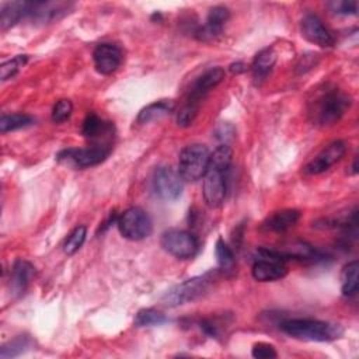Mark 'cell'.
Here are the masks:
<instances>
[{
    "label": "cell",
    "instance_id": "cell-12",
    "mask_svg": "<svg viewBox=\"0 0 359 359\" xmlns=\"http://www.w3.org/2000/svg\"><path fill=\"white\" fill-rule=\"evenodd\" d=\"M230 18V11L224 6H215L209 10L206 21L195 31V38L202 42H210L222 36L223 28Z\"/></svg>",
    "mask_w": 359,
    "mask_h": 359
},
{
    "label": "cell",
    "instance_id": "cell-16",
    "mask_svg": "<svg viewBox=\"0 0 359 359\" xmlns=\"http://www.w3.org/2000/svg\"><path fill=\"white\" fill-rule=\"evenodd\" d=\"M81 133L86 139L93 142V144H111L114 125L112 122L101 119L94 112H90L83 122Z\"/></svg>",
    "mask_w": 359,
    "mask_h": 359
},
{
    "label": "cell",
    "instance_id": "cell-5",
    "mask_svg": "<svg viewBox=\"0 0 359 359\" xmlns=\"http://www.w3.org/2000/svg\"><path fill=\"white\" fill-rule=\"evenodd\" d=\"M210 151L205 144L192 143L185 146L178 157V174L182 181L195 182L203 178L209 165Z\"/></svg>",
    "mask_w": 359,
    "mask_h": 359
},
{
    "label": "cell",
    "instance_id": "cell-9",
    "mask_svg": "<svg viewBox=\"0 0 359 359\" xmlns=\"http://www.w3.org/2000/svg\"><path fill=\"white\" fill-rule=\"evenodd\" d=\"M111 144H91L88 147L66 149L62 150L56 158L60 163L69 164L76 168H87L102 163L111 153Z\"/></svg>",
    "mask_w": 359,
    "mask_h": 359
},
{
    "label": "cell",
    "instance_id": "cell-35",
    "mask_svg": "<svg viewBox=\"0 0 359 359\" xmlns=\"http://www.w3.org/2000/svg\"><path fill=\"white\" fill-rule=\"evenodd\" d=\"M230 70H231V73H236V74L243 73V72H245V65L241 63V62L231 63V65H230Z\"/></svg>",
    "mask_w": 359,
    "mask_h": 359
},
{
    "label": "cell",
    "instance_id": "cell-26",
    "mask_svg": "<svg viewBox=\"0 0 359 359\" xmlns=\"http://www.w3.org/2000/svg\"><path fill=\"white\" fill-rule=\"evenodd\" d=\"M32 342L28 335H17L15 338L10 339L7 344H4L0 349V358L1 359H8V358H15L25 351L31 348Z\"/></svg>",
    "mask_w": 359,
    "mask_h": 359
},
{
    "label": "cell",
    "instance_id": "cell-33",
    "mask_svg": "<svg viewBox=\"0 0 359 359\" xmlns=\"http://www.w3.org/2000/svg\"><path fill=\"white\" fill-rule=\"evenodd\" d=\"M251 355L257 359H272V358H276L278 353H276L273 345L266 344V342H258L252 346Z\"/></svg>",
    "mask_w": 359,
    "mask_h": 359
},
{
    "label": "cell",
    "instance_id": "cell-10",
    "mask_svg": "<svg viewBox=\"0 0 359 359\" xmlns=\"http://www.w3.org/2000/svg\"><path fill=\"white\" fill-rule=\"evenodd\" d=\"M151 189L163 201H175L182 194V178L168 165H160L151 175Z\"/></svg>",
    "mask_w": 359,
    "mask_h": 359
},
{
    "label": "cell",
    "instance_id": "cell-18",
    "mask_svg": "<svg viewBox=\"0 0 359 359\" xmlns=\"http://www.w3.org/2000/svg\"><path fill=\"white\" fill-rule=\"evenodd\" d=\"M302 213L297 209H282L269 215L261 224V230L264 231H273V233H283L296 226L300 220Z\"/></svg>",
    "mask_w": 359,
    "mask_h": 359
},
{
    "label": "cell",
    "instance_id": "cell-21",
    "mask_svg": "<svg viewBox=\"0 0 359 359\" xmlns=\"http://www.w3.org/2000/svg\"><path fill=\"white\" fill-rule=\"evenodd\" d=\"M174 108H175V104L171 100L154 101L139 111L136 121H137V123H142V125L156 122V121H160L164 116L170 115L174 111Z\"/></svg>",
    "mask_w": 359,
    "mask_h": 359
},
{
    "label": "cell",
    "instance_id": "cell-32",
    "mask_svg": "<svg viewBox=\"0 0 359 359\" xmlns=\"http://www.w3.org/2000/svg\"><path fill=\"white\" fill-rule=\"evenodd\" d=\"M199 111V105L196 104H191V102H185L182 105V108L180 109V112L177 114V123L178 126L187 128L189 125H192V122L195 121L196 115Z\"/></svg>",
    "mask_w": 359,
    "mask_h": 359
},
{
    "label": "cell",
    "instance_id": "cell-3",
    "mask_svg": "<svg viewBox=\"0 0 359 359\" xmlns=\"http://www.w3.org/2000/svg\"><path fill=\"white\" fill-rule=\"evenodd\" d=\"M287 258L276 248H258L254 255V265L251 269L252 278L258 282H273L286 276Z\"/></svg>",
    "mask_w": 359,
    "mask_h": 359
},
{
    "label": "cell",
    "instance_id": "cell-27",
    "mask_svg": "<svg viewBox=\"0 0 359 359\" xmlns=\"http://www.w3.org/2000/svg\"><path fill=\"white\" fill-rule=\"evenodd\" d=\"M86 236H87V227L86 226L74 227L63 241V245H62L63 252L66 255H73L74 252H77L81 248V245L84 244Z\"/></svg>",
    "mask_w": 359,
    "mask_h": 359
},
{
    "label": "cell",
    "instance_id": "cell-4",
    "mask_svg": "<svg viewBox=\"0 0 359 359\" xmlns=\"http://www.w3.org/2000/svg\"><path fill=\"white\" fill-rule=\"evenodd\" d=\"M215 276H216V273L213 271H209L203 275L187 279L182 283L170 289L163 296L161 300L168 307H177L181 304L194 302L208 292L212 282L215 280Z\"/></svg>",
    "mask_w": 359,
    "mask_h": 359
},
{
    "label": "cell",
    "instance_id": "cell-22",
    "mask_svg": "<svg viewBox=\"0 0 359 359\" xmlns=\"http://www.w3.org/2000/svg\"><path fill=\"white\" fill-rule=\"evenodd\" d=\"M276 63V52L272 48H264L261 49L251 65V72H252V77L255 81H262L265 80L271 70L273 69Z\"/></svg>",
    "mask_w": 359,
    "mask_h": 359
},
{
    "label": "cell",
    "instance_id": "cell-25",
    "mask_svg": "<svg viewBox=\"0 0 359 359\" xmlns=\"http://www.w3.org/2000/svg\"><path fill=\"white\" fill-rule=\"evenodd\" d=\"M168 317L164 316L161 311L156 309H142L137 311L133 320V325L137 328L143 327H156V325H163L168 323Z\"/></svg>",
    "mask_w": 359,
    "mask_h": 359
},
{
    "label": "cell",
    "instance_id": "cell-20",
    "mask_svg": "<svg viewBox=\"0 0 359 359\" xmlns=\"http://www.w3.org/2000/svg\"><path fill=\"white\" fill-rule=\"evenodd\" d=\"M29 1H7L0 7V25L1 29H8L14 27L22 18L28 15Z\"/></svg>",
    "mask_w": 359,
    "mask_h": 359
},
{
    "label": "cell",
    "instance_id": "cell-6",
    "mask_svg": "<svg viewBox=\"0 0 359 359\" xmlns=\"http://www.w3.org/2000/svg\"><path fill=\"white\" fill-rule=\"evenodd\" d=\"M349 107H351V98L346 94L338 90H330L321 94L314 101V108L311 109V115L314 118V122H317L318 125L327 126L339 121Z\"/></svg>",
    "mask_w": 359,
    "mask_h": 359
},
{
    "label": "cell",
    "instance_id": "cell-7",
    "mask_svg": "<svg viewBox=\"0 0 359 359\" xmlns=\"http://www.w3.org/2000/svg\"><path fill=\"white\" fill-rule=\"evenodd\" d=\"M116 226L122 237L140 241L147 238L153 231V223L150 216L140 208L133 206L126 209L116 220Z\"/></svg>",
    "mask_w": 359,
    "mask_h": 359
},
{
    "label": "cell",
    "instance_id": "cell-13",
    "mask_svg": "<svg viewBox=\"0 0 359 359\" xmlns=\"http://www.w3.org/2000/svg\"><path fill=\"white\" fill-rule=\"evenodd\" d=\"M346 151V144L342 140H335L324 147L311 161L304 165V172L309 175H316L327 171L331 165L338 163Z\"/></svg>",
    "mask_w": 359,
    "mask_h": 359
},
{
    "label": "cell",
    "instance_id": "cell-19",
    "mask_svg": "<svg viewBox=\"0 0 359 359\" xmlns=\"http://www.w3.org/2000/svg\"><path fill=\"white\" fill-rule=\"evenodd\" d=\"M35 275V268L32 264L24 259H17L11 269V278H10V287L13 294L20 296L25 292L27 286L29 285L31 279Z\"/></svg>",
    "mask_w": 359,
    "mask_h": 359
},
{
    "label": "cell",
    "instance_id": "cell-23",
    "mask_svg": "<svg viewBox=\"0 0 359 359\" xmlns=\"http://www.w3.org/2000/svg\"><path fill=\"white\" fill-rule=\"evenodd\" d=\"M358 269L359 262L356 259L348 262L341 272V292L345 297H351L358 292Z\"/></svg>",
    "mask_w": 359,
    "mask_h": 359
},
{
    "label": "cell",
    "instance_id": "cell-11",
    "mask_svg": "<svg viewBox=\"0 0 359 359\" xmlns=\"http://www.w3.org/2000/svg\"><path fill=\"white\" fill-rule=\"evenodd\" d=\"M73 7L69 1H29L27 18L41 24L53 22L69 14Z\"/></svg>",
    "mask_w": 359,
    "mask_h": 359
},
{
    "label": "cell",
    "instance_id": "cell-28",
    "mask_svg": "<svg viewBox=\"0 0 359 359\" xmlns=\"http://www.w3.org/2000/svg\"><path fill=\"white\" fill-rule=\"evenodd\" d=\"M215 254H216V259L217 264L222 269H230L234 265V252L233 250L224 243L223 238H217L216 241V247H215Z\"/></svg>",
    "mask_w": 359,
    "mask_h": 359
},
{
    "label": "cell",
    "instance_id": "cell-29",
    "mask_svg": "<svg viewBox=\"0 0 359 359\" xmlns=\"http://www.w3.org/2000/svg\"><path fill=\"white\" fill-rule=\"evenodd\" d=\"M27 59H28L27 55H18V56L4 62L0 66V79L3 81H6V80L14 77L18 73V70L27 63Z\"/></svg>",
    "mask_w": 359,
    "mask_h": 359
},
{
    "label": "cell",
    "instance_id": "cell-34",
    "mask_svg": "<svg viewBox=\"0 0 359 359\" xmlns=\"http://www.w3.org/2000/svg\"><path fill=\"white\" fill-rule=\"evenodd\" d=\"M233 135H234V128H233L231 125H229V123H222V125L216 129V132H215V136H216L217 139H220L224 144H227L226 142H227L229 139H231Z\"/></svg>",
    "mask_w": 359,
    "mask_h": 359
},
{
    "label": "cell",
    "instance_id": "cell-8",
    "mask_svg": "<svg viewBox=\"0 0 359 359\" xmlns=\"http://www.w3.org/2000/svg\"><path fill=\"white\" fill-rule=\"evenodd\" d=\"M160 244L165 252L180 259H189L198 254L199 240L187 230L171 229L161 234Z\"/></svg>",
    "mask_w": 359,
    "mask_h": 359
},
{
    "label": "cell",
    "instance_id": "cell-31",
    "mask_svg": "<svg viewBox=\"0 0 359 359\" xmlns=\"http://www.w3.org/2000/svg\"><path fill=\"white\" fill-rule=\"evenodd\" d=\"M73 112V104L70 100L67 98H62L59 100L52 109V121L55 123H62L65 121H67L70 118Z\"/></svg>",
    "mask_w": 359,
    "mask_h": 359
},
{
    "label": "cell",
    "instance_id": "cell-15",
    "mask_svg": "<svg viewBox=\"0 0 359 359\" xmlns=\"http://www.w3.org/2000/svg\"><path fill=\"white\" fill-rule=\"evenodd\" d=\"M302 35L311 43L318 45L321 48H330L335 43L332 34L323 24L321 18L313 13L304 14L300 22Z\"/></svg>",
    "mask_w": 359,
    "mask_h": 359
},
{
    "label": "cell",
    "instance_id": "cell-1",
    "mask_svg": "<svg viewBox=\"0 0 359 359\" xmlns=\"http://www.w3.org/2000/svg\"><path fill=\"white\" fill-rule=\"evenodd\" d=\"M233 151L229 144L220 143L209 157V165L203 175V199L209 208H219L224 202L227 191V174Z\"/></svg>",
    "mask_w": 359,
    "mask_h": 359
},
{
    "label": "cell",
    "instance_id": "cell-24",
    "mask_svg": "<svg viewBox=\"0 0 359 359\" xmlns=\"http://www.w3.org/2000/svg\"><path fill=\"white\" fill-rule=\"evenodd\" d=\"M34 122H35V118L28 114H21V112L3 114L0 118V132L7 133V132L24 129L34 125Z\"/></svg>",
    "mask_w": 359,
    "mask_h": 359
},
{
    "label": "cell",
    "instance_id": "cell-17",
    "mask_svg": "<svg viewBox=\"0 0 359 359\" xmlns=\"http://www.w3.org/2000/svg\"><path fill=\"white\" fill-rule=\"evenodd\" d=\"M224 79V69L216 66L203 72L191 86L187 102L199 105V101Z\"/></svg>",
    "mask_w": 359,
    "mask_h": 359
},
{
    "label": "cell",
    "instance_id": "cell-14",
    "mask_svg": "<svg viewBox=\"0 0 359 359\" xmlns=\"http://www.w3.org/2000/svg\"><path fill=\"white\" fill-rule=\"evenodd\" d=\"M123 59L122 50L119 46L114 43H98L93 50V62L94 67L100 74L108 76L118 70Z\"/></svg>",
    "mask_w": 359,
    "mask_h": 359
},
{
    "label": "cell",
    "instance_id": "cell-30",
    "mask_svg": "<svg viewBox=\"0 0 359 359\" xmlns=\"http://www.w3.org/2000/svg\"><path fill=\"white\" fill-rule=\"evenodd\" d=\"M327 7L339 15H355L358 14L356 0H332L327 3Z\"/></svg>",
    "mask_w": 359,
    "mask_h": 359
},
{
    "label": "cell",
    "instance_id": "cell-2",
    "mask_svg": "<svg viewBox=\"0 0 359 359\" xmlns=\"http://www.w3.org/2000/svg\"><path fill=\"white\" fill-rule=\"evenodd\" d=\"M280 330L296 339L328 342L342 337L344 328L339 324L313 320V318H292L280 324Z\"/></svg>",
    "mask_w": 359,
    "mask_h": 359
}]
</instances>
